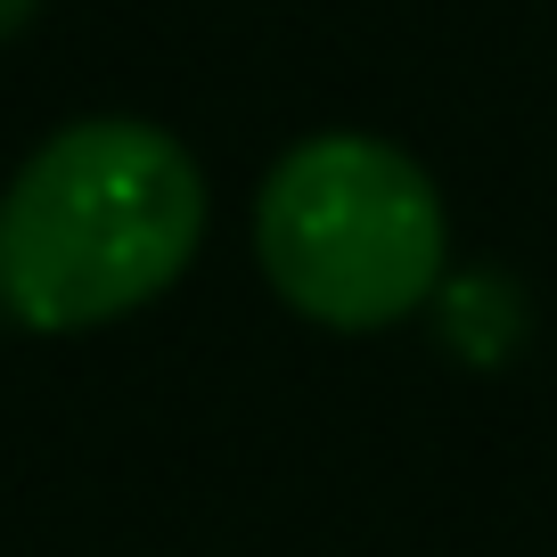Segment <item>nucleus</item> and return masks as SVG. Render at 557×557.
Returning a JSON list of instances; mask_svg holds the SVG:
<instances>
[{
    "label": "nucleus",
    "mask_w": 557,
    "mask_h": 557,
    "mask_svg": "<svg viewBox=\"0 0 557 557\" xmlns=\"http://www.w3.org/2000/svg\"><path fill=\"white\" fill-rule=\"evenodd\" d=\"M443 222L435 181L377 132H312L262 173L255 262L287 312L336 336H377L443 296Z\"/></svg>",
    "instance_id": "2"
},
{
    "label": "nucleus",
    "mask_w": 557,
    "mask_h": 557,
    "mask_svg": "<svg viewBox=\"0 0 557 557\" xmlns=\"http://www.w3.org/2000/svg\"><path fill=\"white\" fill-rule=\"evenodd\" d=\"M206 238V173L164 123L83 115L0 189V312L83 336L157 304Z\"/></svg>",
    "instance_id": "1"
},
{
    "label": "nucleus",
    "mask_w": 557,
    "mask_h": 557,
    "mask_svg": "<svg viewBox=\"0 0 557 557\" xmlns=\"http://www.w3.org/2000/svg\"><path fill=\"white\" fill-rule=\"evenodd\" d=\"M34 17H41V0H0V41H17Z\"/></svg>",
    "instance_id": "3"
}]
</instances>
